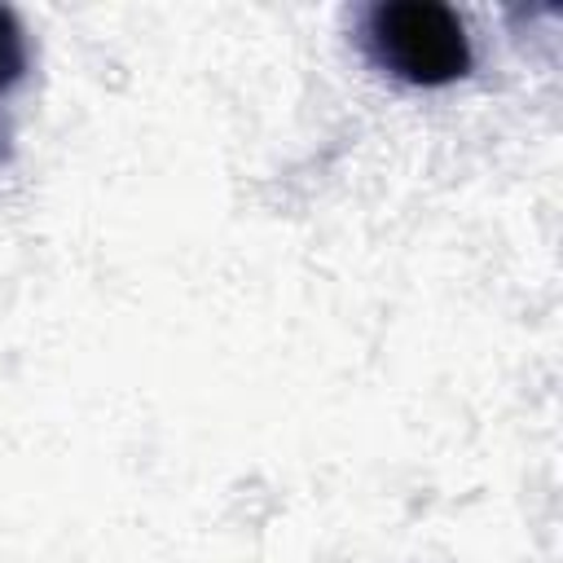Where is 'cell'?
I'll return each mask as SVG.
<instances>
[{
	"label": "cell",
	"mask_w": 563,
	"mask_h": 563,
	"mask_svg": "<svg viewBox=\"0 0 563 563\" xmlns=\"http://www.w3.org/2000/svg\"><path fill=\"white\" fill-rule=\"evenodd\" d=\"M365 44L405 84L440 88L471 70V40L453 9L435 0H387L365 13Z\"/></svg>",
	"instance_id": "obj_1"
},
{
	"label": "cell",
	"mask_w": 563,
	"mask_h": 563,
	"mask_svg": "<svg viewBox=\"0 0 563 563\" xmlns=\"http://www.w3.org/2000/svg\"><path fill=\"white\" fill-rule=\"evenodd\" d=\"M26 75V40H22V26L9 9H0V101L13 92V84ZM4 141L9 132L0 128V154H4Z\"/></svg>",
	"instance_id": "obj_2"
}]
</instances>
